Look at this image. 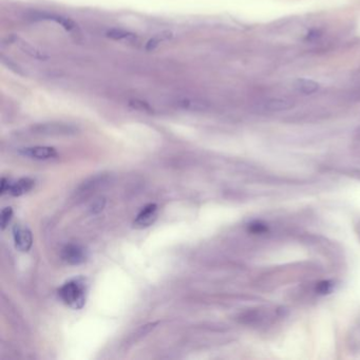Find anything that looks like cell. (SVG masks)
I'll return each mask as SVG.
<instances>
[{
	"mask_svg": "<svg viewBox=\"0 0 360 360\" xmlns=\"http://www.w3.org/2000/svg\"><path fill=\"white\" fill-rule=\"evenodd\" d=\"M128 106L134 110H137V111L149 113V114L153 113V108L149 105V103H147V101L143 99L132 98L128 101Z\"/></svg>",
	"mask_w": 360,
	"mask_h": 360,
	"instance_id": "16",
	"label": "cell"
},
{
	"mask_svg": "<svg viewBox=\"0 0 360 360\" xmlns=\"http://www.w3.org/2000/svg\"><path fill=\"white\" fill-rule=\"evenodd\" d=\"M34 134L45 136H70L78 132L77 127L66 123H42L31 127Z\"/></svg>",
	"mask_w": 360,
	"mask_h": 360,
	"instance_id": "2",
	"label": "cell"
},
{
	"mask_svg": "<svg viewBox=\"0 0 360 360\" xmlns=\"http://www.w3.org/2000/svg\"><path fill=\"white\" fill-rule=\"evenodd\" d=\"M358 136L360 137V129H359V130H358Z\"/></svg>",
	"mask_w": 360,
	"mask_h": 360,
	"instance_id": "24",
	"label": "cell"
},
{
	"mask_svg": "<svg viewBox=\"0 0 360 360\" xmlns=\"http://www.w3.org/2000/svg\"><path fill=\"white\" fill-rule=\"evenodd\" d=\"M11 186H12V183L8 181L7 179L5 178H2L1 179V183H0V195H4L5 192H8L11 189Z\"/></svg>",
	"mask_w": 360,
	"mask_h": 360,
	"instance_id": "23",
	"label": "cell"
},
{
	"mask_svg": "<svg viewBox=\"0 0 360 360\" xmlns=\"http://www.w3.org/2000/svg\"><path fill=\"white\" fill-rule=\"evenodd\" d=\"M335 288V283L331 280L321 281L316 286V292L320 295H328L333 292Z\"/></svg>",
	"mask_w": 360,
	"mask_h": 360,
	"instance_id": "19",
	"label": "cell"
},
{
	"mask_svg": "<svg viewBox=\"0 0 360 360\" xmlns=\"http://www.w3.org/2000/svg\"><path fill=\"white\" fill-rule=\"evenodd\" d=\"M159 325V322H153V323H149V325H146V326H143L141 329H138L137 332L135 333V336L134 338L132 339V343H134V341L141 339L142 337L146 336L147 334H149L150 332L155 329V327Z\"/></svg>",
	"mask_w": 360,
	"mask_h": 360,
	"instance_id": "21",
	"label": "cell"
},
{
	"mask_svg": "<svg viewBox=\"0 0 360 360\" xmlns=\"http://www.w3.org/2000/svg\"><path fill=\"white\" fill-rule=\"evenodd\" d=\"M86 284L82 279H73L64 283L58 290V296L73 310H80L86 303Z\"/></svg>",
	"mask_w": 360,
	"mask_h": 360,
	"instance_id": "1",
	"label": "cell"
},
{
	"mask_svg": "<svg viewBox=\"0 0 360 360\" xmlns=\"http://www.w3.org/2000/svg\"><path fill=\"white\" fill-rule=\"evenodd\" d=\"M172 37H173V33L170 31H163L161 33L155 34L153 37H151L148 41H147L145 49L147 51H153L160 43L170 40Z\"/></svg>",
	"mask_w": 360,
	"mask_h": 360,
	"instance_id": "14",
	"label": "cell"
},
{
	"mask_svg": "<svg viewBox=\"0 0 360 360\" xmlns=\"http://www.w3.org/2000/svg\"><path fill=\"white\" fill-rule=\"evenodd\" d=\"M35 186V181L30 179V178H23L18 180L15 183H12V186L10 189V192L12 196L14 197H20L24 193L29 192L30 190H32Z\"/></svg>",
	"mask_w": 360,
	"mask_h": 360,
	"instance_id": "10",
	"label": "cell"
},
{
	"mask_svg": "<svg viewBox=\"0 0 360 360\" xmlns=\"http://www.w3.org/2000/svg\"><path fill=\"white\" fill-rule=\"evenodd\" d=\"M19 153L23 156H26L29 159L38 160V161H45L51 160L57 156V151L53 147L49 146H33V147H25L19 150Z\"/></svg>",
	"mask_w": 360,
	"mask_h": 360,
	"instance_id": "5",
	"label": "cell"
},
{
	"mask_svg": "<svg viewBox=\"0 0 360 360\" xmlns=\"http://www.w3.org/2000/svg\"><path fill=\"white\" fill-rule=\"evenodd\" d=\"M106 36L114 40H126L130 42L137 39V35L135 33L125 31L122 29H109L106 32Z\"/></svg>",
	"mask_w": 360,
	"mask_h": 360,
	"instance_id": "13",
	"label": "cell"
},
{
	"mask_svg": "<svg viewBox=\"0 0 360 360\" xmlns=\"http://www.w3.org/2000/svg\"><path fill=\"white\" fill-rule=\"evenodd\" d=\"M13 237L15 247L22 253L29 252L33 245V236L31 230L20 225H16L13 228Z\"/></svg>",
	"mask_w": 360,
	"mask_h": 360,
	"instance_id": "7",
	"label": "cell"
},
{
	"mask_svg": "<svg viewBox=\"0 0 360 360\" xmlns=\"http://www.w3.org/2000/svg\"><path fill=\"white\" fill-rule=\"evenodd\" d=\"M7 42L15 43L24 54L29 55V56L32 58L38 59V60H47L49 58L47 54L41 52L39 49L34 47V45H32L27 41H25L19 37H16L15 35H11L10 37H7Z\"/></svg>",
	"mask_w": 360,
	"mask_h": 360,
	"instance_id": "8",
	"label": "cell"
},
{
	"mask_svg": "<svg viewBox=\"0 0 360 360\" xmlns=\"http://www.w3.org/2000/svg\"><path fill=\"white\" fill-rule=\"evenodd\" d=\"M1 61H2V63L4 64V66H6L8 69L13 70L15 73H17V74H19V75H25V73L22 71V69H21L19 66H18V64L14 63L11 59L6 58L5 56H3V55L1 56Z\"/></svg>",
	"mask_w": 360,
	"mask_h": 360,
	"instance_id": "22",
	"label": "cell"
},
{
	"mask_svg": "<svg viewBox=\"0 0 360 360\" xmlns=\"http://www.w3.org/2000/svg\"><path fill=\"white\" fill-rule=\"evenodd\" d=\"M295 101L289 98H282V97H275L267 99L263 104L264 110L269 112H280L285 111V110H290L294 108Z\"/></svg>",
	"mask_w": 360,
	"mask_h": 360,
	"instance_id": "9",
	"label": "cell"
},
{
	"mask_svg": "<svg viewBox=\"0 0 360 360\" xmlns=\"http://www.w3.org/2000/svg\"><path fill=\"white\" fill-rule=\"evenodd\" d=\"M106 198L104 197H100V198H97L95 199L93 202L91 203V205L89 207V211L91 215H98L99 212H101L104 210L105 206H106Z\"/></svg>",
	"mask_w": 360,
	"mask_h": 360,
	"instance_id": "18",
	"label": "cell"
},
{
	"mask_svg": "<svg viewBox=\"0 0 360 360\" xmlns=\"http://www.w3.org/2000/svg\"><path fill=\"white\" fill-rule=\"evenodd\" d=\"M12 217H13L12 207H4L1 210V215H0V227H1V230L5 229L8 223H10Z\"/></svg>",
	"mask_w": 360,
	"mask_h": 360,
	"instance_id": "20",
	"label": "cell"
},
{
	"mask_svg": "<svg viewBox=\"0 0 360 360\" xmlns=\"http://www.w3.org/2000/svg\"><path fill=\"white\" fill-rule=\"evenodd\" d=\"M61 259L70 265H79L87 260V252L78 244H68L61 249Z\"/></svg>",
	"mask_w": 360,
	"mask_h": 360,
	"instance_id": "4",
	"label": "cell"
},
{
	"mask_svg": "<svg viewBox=\"0 0 360 360\" xmlns=\"http://www.w3.org/2000/svg\"><path fill=\"white\" fill-rule=\"evenodd\" d=\"M247 229L253 235H264L269 232V226L261 221H254V222L248 224Z\"/></svg>",
	"mask_w": 360,
	"mask_h": 360,
	"instance_id": "17",
	"label": "cell"
},
{
	"mask_svg": "<svg viewBox=\"0 0 360 360\" xmlns=\"http://www.w3.org/2000/svg\"><path fill=\"white\" fill-rule=\"evenodd\" d=\"M178 107L185 109V110H191V111H204L208 108V106L204 103V101L197 100V99H191V98H183L178 101Z\"/></svg>",
	"mask_w": 360,
	"mask_h": 360,
	"instance_id": "15",
	"label": "cell"
},
{
	"mask_svg": "<svg viewBox=\"0 0 360 360\" xmlns=\"http://www.w3.org/2000/svg\"><path fill=\"white\" fill-rule=\"evenodd\" d=\"M294 87L297 91L301 92V93L309 95V94H313V93H315V92H317L320 88V85L315 80L308 79V78H299L295 81Z\"/></svg>",
	"mask_w": 360,
	"mask_h": 360,
	"instance_id": "11",
	"label": "cell"
},
{
	"mask_svg": "<svg viewBox=\"0 0 360 360\" xmlns=\"http://www.w3.org/2000/svg\"><path fill=\"white\" fill-rule=\"evenodd\" d=\"M109 181L110 175L105 173H100L94 175V177H91L82 182L78 186V188L75 190V197L79 200H84L93 195L99 188L107 185Z\"/></svg>",
	"mask_w": 360,
	"mask_h": 360,
	"instance_id": "3",
	"label": "cell"
},
{
	"mask_svg": "<svg viewBox=\"0 0 360 360\" xmlns=\"http://www.w3.org/2000/svg\"><path fill=\"white\" fill-rule=\"evenodd\" d=\"M156 218H158V205L151 203V204L143 207V209L138 212V215L133 221V228L143 229L149 227L155 222Z\"/></svg>",
	"mask_w": 360,
	"mask_h": 360,
	"instance_id": "6",
	"label": "cell"
},
{
	"mask_svg": "<svg viewBox=\"0 0 360 360\" xmlns=\"http://www.w3.org/2000/svg\"><path fill=\"white\" fill-rule=\"evenodd\" d=\"M42 19L52 20L54 22H56L57 24L62 26L67 32H72L77 29V24L72 19H70V18L64 17V16L55 15V14H45V15H42Z\"/></svg>",
	"mask_w": 360,
	"mask_h": 360,
	"instance_id": "12",
	"label": "cell"
}]
</instances>
